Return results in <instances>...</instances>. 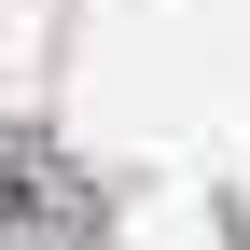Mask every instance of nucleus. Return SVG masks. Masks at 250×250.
Masks as SVG:
<instances>
[{
	"mask_svg": "<svg viewBox=\"0 0 250 250\" xmlns=\"http://www.w3.org/2000/svg\"><path fill=\"white\" fill-rule=\"evenodd\" d=\"M98 223H111L98 167H70L56 125H0V236L14 250H83Z\"/></svg>",
	"mask_w": 250,
	"mask_h": 250,
	"instance_id": "nucleus-1",
	"label": "nucleus"
}]
</instances>
